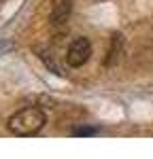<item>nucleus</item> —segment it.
<instances>
[{"instance_id": "nucleus-1", "label": "nucleus", "mask_w": 153, "mask_h": 159, "mask_svg": "<svg viewBox=\"0 0 153 159\" xmlns=\"http://www.w3.org/2000/svg\"><path fill=\"white\" fill-rule=\"evenodd\" d=\"M45 121H47V117H45L43 110L34 108V106H28V108L17 110L9 119V129L15 136H32L43 129Z\"/></svg>"}, {"instance_id": "nucleus-2", "label": "nucleus", "mask_w": 153, "mask_h": 159, "mask_svg": "<svg viewBox=\"0 0 153 159\" xmlns=\"http://www.w3.org/2000/svg\"><path fill=\"white\" fill-rule=\"evenodd\" d=\"M89 55H91V43L85 36H81L70 43V47L66 51V61H68V66L79 68L89 60Z\"/></svg>"}, {"instance_id": "nucleus-3", "label": "nucleus", "mask_w": 153, "mask_h": 159, "mask_svg": "<svg viewBox=\"0 0 153 159\" xmlns=\"http://www.w3.org/2000/svg\"><path fill=\"white\" fill-rule=\"evenodd\" d=\"M70 11H72V0H53V4H51V24L55 28L64 25Z\"/></svg>"}, {"instance_id": "nucleus-4", "label": "nucleus", "mask_w": 153, "mask_h": 159, "mask_svg": "<svg viewBox=\"0 0 153 159\" xmlns=\"http://www.w3.org/2000/svg\"><path fill=\"white\" fill-rule=\"evenodd\" d=\"M121 53H123V36L113 34L111 36V47H109V53H106V66H115L121 57Z\"/></svg>"}, {"instance_id": "nucleus-5", "label": "nucleus", "mask_w": 153, "mask_h": 159, "mask_svg": "<svg viewBox=\"0 0 153 159\" xmlns=\"http://www.w3.org/2000/svg\"><path fill=\"white\" fill-rule=\"evenodd\" d=\"M72 134H75V136H94V134H96V129H94V127H79V129L72 132Z\"/></svg>"}]
</instances>
